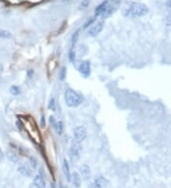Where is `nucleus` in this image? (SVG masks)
Returning <instances> with one entry per match:
<instances>
[{
	"label": "nucleus",
	"instance_id": "f257e3e1",
	"mask_svg": "<svg viewBox=\"0 0 171 188\" xmlns=\"http://www.w3.org/2000/svg\"><path fill=\"white\" fill-rule=\"evenodd\" d=\"M123 13L127 17H141L148 13V8L143 3L132 2L124 10Z\"/></svg>",
	"mask_w": 171,
	"mask_h": 188
},
{
	"label": "nucleus",
	"instance_id": "f03ea898",
	"mask_svg": "<svg viewBox=\"0 0 171 188\" xmlns=\"http://www.w3.org/2000/svg\"><path fill=\"white\" fill-rule=\"evenodd\" d=\"M65 103L69 107H77L84 103V97L82 94L72 88H67L64 94Z\"/></svg>",
	"mask_w": 171,
	"mask_h": 188
},
{
	"label": "nucleus",
	"instance_id": "7ed1b4c3",
	"mask_svg": "<svg viewBox=\"0 0 171 188\" xmlns=\"http://www.w3.org/2000/svg\"><path fill=\"white\" fill-rule=\"evenodd\" d=\"M81 143L77 142L75 139H73L70 143V157L72 161H78L80 158V151H81Z\"/></svg>",
	"mask_w": 171,
	"mask_h": 188
},
{
	"label": "nucleus",
	"instance_id": "20e7f679",
	"mask_svg": "<svg viewBox=\"0 0 171 188\" xmlns=\"http://www.w3.org/2000/svg\"><path fill=\"white\" fill-rule=\"evenodd\" d=\"M87 136V131L85 127L83 125H79V127H76L73 130V137L77 141V142L82 143L83 141H85Z\"/></svg>",
	"mask_w": 171,
	"mask_h": 188
},
{
	"label": "nucleus",
	"instance_id": "39448f33",
	"mask_svg": "<svg viewBox=\"0 0 171 188\" xmlns=\"http://www.w3.org/2000/svg\"><path fill=\"white\" fill-rule=\"evenodd\" d=\"M104 27H105L104 20L98 21L95 24H93L90 27V29L89 30V35L91 36V37H95V36H97L103 30Z\"/></svg>",
	"mask_w": 171,
	"mask_h": 188
},
{
	"label": "nucleus",
	"instance_id": "423d86ee",
	"mask_svg": "<svg viewBox=\"0 0 171 188\" xmlns=\"http://www.w3.org/2000/svg\"><path fill=\"white\" fill-rule=\"evenodd\" d=\"M79 72L84 77H89L90 75L91 72V66H90V61H83L80 63L79 65Z\"/></svg>",
	"mask_w": 171,
	"mask_h": 188
},
{
	"label": "nucleus",
	"instance_id": "0eeeda50",
	"mask_svg": "<svg viewBox=\"0 0 171 188\" xmlns=\"http://www.w3.org/2000/svg\"><path fill=\"white\" fill-rule=\"evenodd\" d=\"M34 188H46V182L44 180V176L42 174V171L33 178V184Z\"/></svg>",
	"mask_w": 171,
	"mask_h": 188
},
{
	"label": "nucleus",
	"instance_id": "6e6552de",
	"mask_svg": "<svg viewBox=\"0 0 171 188\" xmlns=\"http://www.w3.org/2000/svg\"><path fill=\"white\" fill-rule=\"evenodd\" d=\"M62 168H63V172H64V175L67 178V180L69 181H70V178H71V173L70 171V164L68 163V161L66 159L63 160V164H62Z\"/></svg>",
	"mask_w": 171,
	"mask_h": 188
},
{
	"label": "nucleus",
	"instance_id": "1a4fd4ad",
	"mask_svg": "<svg viewBox=\"0 0 171 188\" xmlns=\"http://www.w3.org/2000/svg\"><path fill=\"white\" fill-rule=\"evenodd\" d=\"M18 172L24 177H32L33 176V170L30 167L26 165H20L18 167Z\"/></svg>",
	"mask_w": 171,
	"mask_h": 188
},
{
	"label": "nucleus",
	"instance_id": "9d476101",
	"mask_svg": "<svg viewBox=\"0 0 171 188\" xmlns=\"http://www.w3.org/2000/svg\"><path fill=\"white\" fill-rule=\"evenodd\" d=\"M70 181H72V184H73L76 188H79L81 185V176L77 173V172H73L71 174Z\"/></svg>",
	"mask_w": 171,
	"mask_h": 188
},
{
	"label": "nucleus",
	"instance_id": "9b49d317",
	"mask_svg": "<svg viewBox=\"0 0 171 188\" xmlns=\"http://www.w3.org/2000/svg\"><path fill=\"white\" fill-rule=\"evenodd\" d=\"M107 8V0L102 2L99 6H97V8L95 9V16H99V15H102L104 13H105L106 9Z\"/></svg>",
	"mask_w": 171,
	"mask_h": 188
},
{
	"label": "nucleus",
	"instance_id": "f8f14e48",
	"mask_svg": "<svg viewBox=\"0 0 171 188\" xmlns=\"http://www.w3.org/2000/svg\"><path fill=\"white\" fill-rule=\"evenodd\" d=\"M80 171L82 178H84V180H87L90 177V168L87 164H83L80 167Z\"/></svg>",
	"mask_w": 171,
	"mask_h": 188
},
{
	"label": "nucleus",
	"instance_id": "ddd939ff",
	"mask_svg": "<svg viewBox=\"0 0 171 188\" xmlns=\"http://www.w3.org/2000/svg\"><path fill=\"white\" fill-rule=\"evenodd\" d=\"M6 156L10 161H13V163H17V161H19V158L16 155V153L13 152V151H12V150H8L7 153H6Z\"/></svg>",
	"mask_w": 171,
	"mask_h": 188
},
{
	"label": "nucleus",
	"instance_id": "4468645a",
	"mask_svg": "<svg viewBox=\"0 0 171 188\" xmlns=\"http://www.w3.org/2000/svg\"><path fill=\"white\" fill-rule=\"evenodd\" d=\"M53 127L55 129L56 133L58 135H62L63 134V131H64V124H63V122H56L55 124L53 125Z\"/></svg>",
	"mask_w": 171,
	"mask_h": 188
},
{
	"label": "nucleus",
	"instance_id": "2eb2a0df",
	"mask_svg": "<svg viewBox=\"0 0 171 188\" xmlns=\"http://www.w3.org/2000/svg\"><path fill=\"white\" fill-rule=\"evenodd\" d=\"M94 182L95 184H97L98 185H100L101 187H104V186H106L107 184H108V181L105 179L104 177H96L95 178V180H94Z\"/></svg>",
	"mask_w": 171,
	"mask_h": 188
},
{
	"label": "nucleus",
	"instance_id": "dca6fc26",
	"mask_svg": "<svg viewBox=\"0 0 171 188\" xmlns=\"http://www.w3.org/2000/svg\"><path fill=\"white\" fill-rule=\"evenodd\" d=\"M13 37V34L11 31L6 30H2L0 29V38H4V39H10Z\"/></svg>",
	"mask_w": 171,
	"mask_h": 188
},
{
	"label": "nucleus",
	"instance_id": "f3484780",
	"mask_svg": "<svg viewBox=\"0 0 171 188\" xmlns=\"http://www.w3.org/2000/svg\"><path fill=\"white\" fill-rule=\"evenodd\" d=\"M10 92H11V94H13V95L17 96L21 93V90H20V87L17 86H12L10 87Z\"/></svg>",
	"mask_w": 171,
	"mask_h": 188
},
{
	"label": "nucleus",
	"instance_id": "a211bd4d",
	"mask_svg": "<svg viewBox=\"0 0 171 188\" xmlns=\"http://www.w3.org/2000/svg\"><path fill=\"white\" fill-rule=\"evenodd\" d=\"M58 76H59V79H60L61 81H64V80H65V78H66V76H67V67H61V70H60V71H59Z\"/></svg>",
	"mask_w": 171,
	"mask_h": 188
},
{
	"label": "nucleus",
	"instance_id": "6ab92c4d",
	"mask_svg": "<svg viewBox=\"0 0 171 188\" xmlns=\"http://www.w3.org/2000/svg\"><path fill=\"white\" fill-rule=\"evenodd\" d=\"M78 37H79V30H76L73 33V35H72V37H71V49H73V46H75V44L77 43Z\"/></svg>",
	"mask_w": 171,
	"mask_h": 188
},
{
	"label": "nucleus",
	"instance_id": "aec40b11",
	"mask_svg": "<svg viewBox=\"0 0 171 188\" xmlns=\"http://www.w3.org/2000/svg\"><path fill=\"white\" fill-rule=\"evenodd\" d=\"M48 108L50 109V110H55V100L53 97H50L49 104H48Z\"/></svg>",
	"mask_w": 171,
	"mask_h": 188
},
{
	"label": "nucleus",
	"instance_id": "412c9836",
	"mask_svg": "<svg viewBox=\"0 0 171 188\" xmlns=\"http://www.w3.org/2000/svg\"><path fill=\"white\" fill-rule=\"evenodd\" d=\"M113 8H110L107 6V8L106 9V10H105V13H104L103 14H102V16H103V18H107V17H108L110 16V15L113 13Z\"/></svg>",
	"mask_w": 171,
	"mask_h": 188
},
{
	"label": "nucleus",
	"instance_id": "4be33fe9",
	"mask_svg": "<svg viewBox=\"0 0 171 188\" xmlns=\"http://www.w3.org/2000/svg\"><path fill=\"white\" fill-rule=\"evenodd\" d=\"M89 5H90V0H83L79 6V10H85L89 7Z\"/></svg>",
	"mask_w": 171,
	"mask_h": 188
},
{
	"label": "nucleus",
	"instance_id": "5701e85b",
	"mask_svg": "<svg viewBox=\"0 0 171 188\" xmlns=\"http://www.w3.org/2000/svg\"><path fill=\"white\" fill-rule=\"evenodd\" d=\"M30 164L32 166V168L35 169L37 167V161L33 157H30Z\"/></svg>",
	"mask_w": 171,
	"mask_h": 188
},
{
	"label": "nucleus",
	"instance_id": "b1692460",
	"mask_svg": "<svg viewBox=\"0 0 171 188\" xmlns=\"http://www.w3.org/2000/svg\"><path fill=\"white\" fill-rule=\"evenodd\" d=\"M69 59L70 62H74L75 61V51L73 49H70L69 52Z\"/></svg>",
	"mask_w": 171,
	"mask_h": 188
},
{
	"label": "nucleus",
	"instance_id": "393cba45",
	"mask_svg": "<svg viewBox=\"0 0 171 188\" xmlns=\"http://www.w3.org/2000/svg\"><path fill=\"white\" fill-rule=\"evenodd\" d=\"M165 25L167 27H170L171 26V13H168L165 16Z\"/></svg>",
	"mask_w": 171,
	"mask_h": 188
},
{
	"label": "nucleus",
	"instance_id": "a878e982",
	"mask_svg": "<svg viewBox=\"0 0 171 188\" xmlns=\"http://www.w3.org/2000/svg\"><path fill=\"white\" fill-rule=\"evenodd\" d=\"M89 188H103V187H101L100 185H98L97 184H95V182L93 181V182H91V184L89 185Z\"/></svg>",
	"mask_w": 171,
	"mask_h": 188
},
{
	"label": "nucleus",
	"instance_id": "bb28decb",
	"mask_svg": "<svg viewBox=\"0 0 171 188\" xmlns=\"http://www.w3.org/2000/svg\"><path fill=\"white\" fill-rule=\"evenodd\" d=\"M94 17H92L90 20H89V21H87V22L85 24V26H84V28H87V27H89V26H90L91 24H92V22H93V21H94Z\"/></svg>",
	"mask_w": 171,
	"mask_h": 188
},
{
	"label": "nucleus",
	"instance_id": "cd10ccee",
	"mask_svg": "<svg viewBox=\"0 0 171 188\" xmlns=\"http://www.w3.org/2000/svg\"><path fill=\"white\" fill-rule=\"evenodd\" d=\"M56 122H57V121H56L55 118H54L53 116H50V124H51V125H53V127L55 124V123H56Z\"/></svg>",
	"mask_w": 171,
	"mask_h": 188
},
{
	"label": "nucleus",
	"instance_id": "c85d7f7f",
	"mask_svg": "<svg viewBox=\"0 0 171 188\" xmlns=\"http://www.w3.org/2000/svg\"><path fill=\"white\" fill-rule=\"evenodd\" d=\"M45 125H46V121H45V117L42 116L41 117V127H45Z\"/></svg>",
	"mask_w": 171,
	"mask_h": 188
},
{
	"label": "nucleus",
	"instance_id": "c756f323",
	"mask_svg": "<svg viewBox=\"0 0 171 188\" xmlns=\"http://www.w3.org/2000/svg\"><path fill=\"white\" fill-rule=\"evenodd\" d=\"M165 5H167V7L168 9H171V0H167V3H165Z\"/></svg>",
	"mask_w": 171,
	"mask_h": 188
},
{
	"label": "nucleus",
	"instance_id": "7c9ffc66",
	"mask_svg": "<svg viewBox=\"0 0 171 188\" xmlns=\"http://www.w3.org/2000/svg\"><path fill=\"white\" fill-rule=\"evenodd\" d=\"M21 124H22L20 123L19 121H17V122H16V125H17V127H18V129H19V130H21V129H22V125H21Z\"/></svg>",
	"mask_w": 171,
	"mask_h": 188
},
{
	"label": "nucleus",
	"instance_id": "2f4dec72",
	"mask_svg": "<svg viewBox=\"0 0 171 188\" xmlns=\"http://www.w3.org/2000/svg\"><path fill=\"white\" fill-rule=\"evenodd\" d=\"M3 158H4V153H3L2 149L0 148V161H2V160H3Z\"/></svg>",
	"mask_w": 171,
	"mask_h": 188
},
{
	"label": "nucleus",
	"instance_id": "473e14b6",
	"mask_svg": "<svg viewBox=\"0 0 171 188\" xmlns=\"http://www.w3.org/2000/svg\"><path fill=\"white\" fill-rule=\"evenodd\" d=\"M33 75V70H28V76H29V77H32Z\"/></svg>",
	"mask_w": 171,
	"mask_h": 188
},
{
	"label": "nucleus",
	"instance_id": "72a5a7b5",
	"mask_svg": "<svg viewBox=\"0 0 171 188\" xmlns=\"http://www.w3.org/2000/svg\"><path fill=\"white\" fill-rule=\"evenodd\" d=\"M2 70H3V67H2V66L0 65V74H1L2 73Z\"/></svg>",
	"mask_w": 171,
	"mask_h": 188
},
{
	"label": "nucleus",
	"instance_id": "f704fd0d",
	"mask_svg": "<svg viewBox=\"0 0 171 188\" xmlns=\"http://www.w3.org/2000/svg\"><path fill=\"white\" fill-rule=\"evenodd\" d=\"M64 2H70V1H71V0H63Z\"/></svg>",
	"mask_w": 171,
	"mask_h": 188
},
{
	"label": "nucleus",
	"instance_id": "c9c22d12",
	"mask_svg": "<svg viewBox=\"0 0 171 188\" xmlns=\"http://www.w3.org/2000/svg\"><path fill=\"white\" fill-rule=\"evenodd\" d=\"M61 188H63V187H61Z\"/></svg>",
	"mask_w": 171,
	"mask_h": 188
}]
</instances>
